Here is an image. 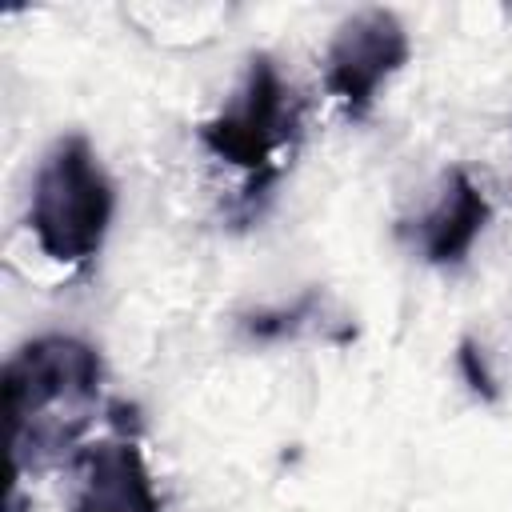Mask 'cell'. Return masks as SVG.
Here are the masks:
<instances>
[{
    "label": "cell",
    "mask_w": 512,
    "mask_h": 512,
    "mask_svg": "<svg viewBox=\"0 0 512 512\" xmlns=\"http://www.w3.org/2000/svg\"><path fill=\"white\" fill-rule=\"evenodd\" d=\"M296 132H300L296 92L288 88L272 56H252L236 92L220 104L212 120L200 124V144L216 160L248 172L244 204H252L280 176L284 164L280 156L292 148Z\"/></svg>",
    "instance_id": "cell-3"
},
{
    "label": "cell",
    "mask_w": 512,
    "mask_h": 512,
    "mask_svg": "<svg viewBox=\"0 0 512 512\" xmlns=\"http://www.w3.org/2000/svg\"><path fill=\"white\" fill-rule=\"evenodd\" d=\"M100 352L64 332L36 336L20 344L0 372L4 428H8V468L20 472L32 460L72 448L88 428L100 396Z\"/></svg>",
    "instance_id": "cell-1"
},
{
    "label": "cell",
    "mask_w": 512,
    "mask_h": 512,
    "mask_svg": "<svg viewBox=\"0 0 512 512\" xmlns=\"http://www.w3.org/2000/svg\"><path fill=\"white\" fill-rule=\"evenodd\" d=\"M316 308H320V292H304L300 300L284 308H264V312L244 316V332L256 340H284V336H296L316 316Z\"/></svg>",
    "instance_id": "cell-7"
},
{
    "label": "cell",
    "mask_w": 512,
    "mask_h": 512,
    "mask_svg": "<svg viewBox=\"0 0 512 512\" xmlns=\"http://www.w3.org/2000/svg\"><path fill=\"white\" fill-rule=\"evenodd\" d=\"M488 220H492V204L484 188L464 168H452L444 172L432 204L416 216L412 244L432 264H460L480 240V232L488 228Z\"/></svg>",
    "instance_id": "cell-6"
},
{
    "label": "cell",
    "mask_w": 512,
    "mask_h": 512,
    "mask_svg": "<svg viewBox=\"0 0 512 512\" xmlns=\"http://www.w3.org/2000/svg\"><path fill=\"white\" fill-rule=\"evenodd\" d=\"M116 188L84 136H60L32 180L28 232L52 264H88L108 236Z\"/></svg>",
    "instance_id": "cell-2"
},
{
    "label": "cell",
    "mask_w": 512,
    "mask_h": 512,
    "mask_svg": "<svg viewBox=\"0 0 512 512\" xmlns=\"http://www.w3.org/2000/svg\"><path fill=\"white\" fill-rule=\"evenodd\" d=\"M72 512H160V496L136 440H96L76 456Z\"/></svg>",
    "instance_id": "cell-5"
},
{
    "label": "cell",
    "mask_w": 512,
    "mask_h": 512,
    "mask_svg": "<svg viewBox=\"0 0 512 512\" xmlns=\"http://www.w3.org/2000/svg\"><path fill=\"white\" fill-rule=\"evenodd\" d=\"M408 56L412 44L396 12L364 8L336 28L324 52V84L348 116H364L376 104L380 88L408 64Z\"/></svg>",
    "instance_id": "cell-4"
},
{
    "label": "cell",
    "mask_w": 512,
    "mask_h": 512,
    "mask_svg": "<svg viewBox=\"0 0 512 512\" xmlns=\"http://www.w3.org/2000/svg\"><path fill=\"white\" fill-rule=\"evenodd\" d=\"M456 364H460V372H464V384H468L476 396H484V400H496V376H492V368H488V356H484V348H480L476 340H464V344H460V352H456Z\"/></svg>",
    "instance_id": "cell-8"
}]
</instances>
